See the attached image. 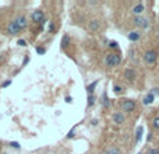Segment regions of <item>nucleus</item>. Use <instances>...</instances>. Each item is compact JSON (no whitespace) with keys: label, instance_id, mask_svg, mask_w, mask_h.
I'll use <instances>...</instances> for the list:
<instances>
[{"label":"nucleus","instance_id":"obj_1","mask_svg":"<svg viewBox=\"0 0 159 154\" xmlns=\"http://www.w3.org/2000/svg\"><path fill=\"white\" fill-rule=\"evenodd\" d=\"M121 63V56L116 52H109L105 56V66L107 69H113V67L119 66Z\"/></svg>","mask_w":159,"mask_h":154},{"label":"nucleus","instance_id":"obj_2","mask_svg":"<svg viewBox=\"0 0 159 154\" xmlns=\"http://www.w3.org/2000/svg\"><path fill=\"white\" fill-rule=\"evenodd\" d=\"M120 108H121V112L123 113H130V112H134L137 109V102L134 99H121L120 102Z\"/></svg>","mask_w":159,"mask_h":154},{"label":"nucleus","instance_id":"obj_3","mask_svg":"<svg viewBox=\"0 0 159 154\" xmlns=\"http://www.w3.org/2000/svg\"><path fill=\"white\" fill-rule=\"evenodd\" d=\"M157 60H158V52L155 49H148L144 53V62H145V65L152 66V65L157 63Z\"/></svg>","mask_w":159,"mask_h":154},{"label":"nucleus","instance_id":"obj_4","mask_svg":"<svg viewBox=\"0 0 159 154\" xmlns=\"http://www.w3.org/2000/svg\"><path fill=\"white\" fill-rule=\"evenodd\" d=\"M148 18H145L144 16H138V17H133V25L137 30H147L148 28Z\"/></svg>","mask_w":159,"mask_h":154},{"label":"nucleus","instance_id":"obj_5","mask_svg":"<svg viewBox=\"0 0 159 154\" xmlns=\"http://www.w3.org/2000/svg\"><path fill=\"white\" fill-rule=\"evenodd\" d=\"M123 77L126 81L134 83L135 80H137V70L133 69V67H127V69L123 72Z\"/></svg>","mask_w":159,"mask_h":154},{"label":"nucleus","instance_id":"obj_6","mask_svg":"<svg viewBox=\"0 0 159 154\" xmlns=\"http://www.w3.org/2000/svg\"><path fill=\"white\" fill-rule=\"evenodd\" d=\"M31 20L35 24H41V22L45 21V13L42 10H35L31 13Z\"/></svg>","mask_w":159,"mask_h":154},{"label":"nucleus","instance_id":"obj_7","mask_svg":"<svg viewBox=\"0 0 159 154\" xmlns=\"http://www.w3.org/2000/svg\"><path fill=\"white\" fill-rule=\"evenodd\" d=\"M112 119L113 122H115L116 125H119V126H121V125L126 123V115H124L121 111H119V112H115L112 115Z\"/></svg>","mask_w":159,"mask_h":154},{"label":"nucleus","instance_id":"obj_8","mask_svg":"<svg viewBox=\"0 0 159 154\" xmlns=\"http://www.w3.org/2000/svg\"><path fill=\"white\" fill-rule=\"evenodd\" d=\"M7 32H8V35H18L21 32V30H20V27L17 25L16 21H10L7 25Z\"/></svg>","mask_w":159,"mask_h":154},{"label":"nucleus","instance_id":"obj_9","mask_svg":"<svg viewBox=\"0 0 159 154\" xmlns=\"http://www.w3.org/2000/svg\"><path fill=\"white\" fill-rule=\"evenodd\" d=\"M88 30H89L91 32H98V31L101 30V21L96 18L91 20V21L88 22Z\"/></svg>","mask_w":159,"mask_h":154},{"label":"nucleus","instance_id":"obj_10","mask_svg":"<svg viewBox=\"0 0 159 154\" xmlns=\"http://www.w3.org/2000/svg\"><path fill=\"white\" fill-rule=\"evenodd\" d=\"M144 11H145V6H144V3H137V4L131 8V13L134 14V17L143 16Z\"/></svg>","mask_w":159,"mask_h":154},{"label":"nucleus","instance_id":"obj_11","mask_svg":"<svg viewBox=\"0 0 159 154\" xmlns=\"http://www.w3.org/2000/svg\"><path fill=\"white\" fill-rule=\"evenodd\" d=\"M141 36H143V32H141V30H134V31H131V32H129L127 38H129L131 42H138L141 39Z\"/></svg>","mask_w":159,"mask_h":154},{"label":"nucleus","instance_id":"obj_12","mask_svg":"<svg viewBox=\"0 0 159 154\" xmlns=\"http://www.w3.org/2000/svg\"><path fill=\"white\" fill-rule=\"evenodd\" d=\"M14 21L17 22V25L20 27V30H25V28L28 27V21H27V18H25V16H17V18L14 20Z\"/></svg>","mask_w":159,"mask_h":154},{"label":"nucleus","instance_id":"obj_13","mask_svg":"<svg viewBox=\"0 0 159 154\" xmlns=\"http://www.w3.org/2000/svg\"><path fill=\"white\" fill-rule=\"evenodd\" d=\"M106 152H107V154H123L121 153V149L117 146H110Z\"/></svg>","mask_w":159,"mask_h":154},{"label":"nucleus","instance_id":"obj_14","mask_svg":"<svg viewBox=\"0 0 159 154\" xmlns=\"http://www.w3.org/2000/svg\"><path fill=\"white\" fill-rule=\"evenodd\" d=\"M69 44H70V35L66 34V35H63V38H61L60 45H61V48H66V46H69Z\"/></svg>","mask_w":159,"mask_h":154},{"label":"nucleus","instance_id":"obj_15","mask_svg":"<svg viewBox=\"0 0 159 154\" xmlns=\"http://www.w3.org/2000/svg\"><path fill=\"white\" fill-rule=\"evenodd\" d=\"M96 84H98V81H93V83H91L89 85H87V93H88V95H92V94H93V90H95Z\"/></svg>","mask_w":159,"mask_h":154},{"label":"nucleus","instance_id":"obj_16","mask_svg":"<svg viewBox=\"0 0 159 154\" xmlns=\"http://www.w3.org/2000/svg\"><path fill=\"white\" fill-rule=\"evenodd\" d=\"M151 126L154 128L155 130H159V115L155 116V118L151 121Z\"/></svg>","mask_w":159,"mask_h":154},{"label":"nucleus","instance_id":"obj_17","mask_svg":"<svg viewBox=\"0 0 159 154\" xmlns=\"http://www.w3.org/2000/svg\"><path fill=\"white\" fill-rule=\"evenodd\" d=\"M154 102V94H148V95L144 97V104L148 105V104H152Z\"/></svg>","mask_w":159,"mask_h":154},{"label":"nucleus","instance_id":"obj_18","mask_svg":"<svg viewBox=\"0 0 159 154\" xmlns=\"http://www.w3.org/2000/svg\"><path fill=\"white\" fill-rule=\"evenodd\" d=\"M95 104V95H88V102H87V105H88V108H91L92 105Z\"/></svg>","mask_w":159,"mask_h":154},{"label":"nucleus","instance_id":"obj_19","mask_svg":"<svg viewBox=\"0 0 159 154\" xmlns=\"http://www.w3.org/2000/svg\"><path fill=\"white\" fill-rule=\"evenodd\" d=\"M145 154H159V149L158 147H149L145 152Z\"/></svg>","mask_w":159,"mask_h":154},{"label":"nucleus","instance_id":"obj_20","mask_svg":"<svg viewBox=\"0 0 159 154\" xmlns=\"http://www.w3.org/2000/svg\"><path fill=\"white\" fill-rule=\"evenodd\" d=\"M113 91H115L116 94H121V93L124 91V88H123V87H120L119 84H115V85H113Z\"/></svg>","mask_w":159,"mask_h":154},{"label":"nucleus","instance_id":"obj_21","mask_svg":"<svg viewBox=\"0 0 159 154\" xmlns=\"http://www.w3.org/2000/svg\"><path fill=\"white\" fill-rule=\"evenodd\" d=\"M36 53H38V55H45V53H46V49H45L43 46H36Z\"/></svg>","mask_w":159,"mask_h":154},{"label":"nucleus","instance_id":"obj_22","mask_svg":"<svg viewBox=\"0 0 159 154\" xmlns=\"http://www.w3.org/2000/svg\"><path fill=\"white\" fill-rule=\"evenodd\" d=\"M103 107L105 108H109L110 107V102H109V99H107L106 95H103Z\"/></svg>","mask_w":159,"mask_h":154},{"label":"nucleus","instance_id":"obj_23","mask_svg":"<svg viewBox=\"0 0 159 154\" xmlns=\"http://www.w3.org/2000/svg\"><path fill=\"white\" fill-rule=\"evenodd\" d=\"M117 46H119L117 42H115V41L109 42V48H110V49H117Z\"/></svg>","mask_w":159,"mask_h":154},{"label":"nucleus","instance_id":"obj_24","mask_svg":"<svg viewBox=\"0 0 159 154\" xmlns=\"http://www.w3.org/2000/svg\"><path fill=\"white\" fill-rule=\"evenodd\" d=\"M74 132H75V128H73V129L70 130L69 133H67L66 137H67V139H73V137H74Z\"/></svg>","mask_w":159,"mask_h":154},{"label":"nucleus","instance_id":"obj_25","mask_svg":"<svg viewBox=\"0 0 159 154\" xmlns=\"http://www.w3.org/2000/svg\"><path fill=\"white\" fill-rule=\"evenodd\" d=\"M10 147H13V149H20V143H17V142H10Z\"/></svg>","mask_w":159,"mask_h":154},{"label":"nucleus","instance_id":"obj_26","mask_svg":"<svg viewBox=\"0 0 159 154\" xmlns=\"http://www.w3.org/2000/svg\"><path fill=\"white\" fill-rule=\"evenodd\" d=\"M8 85H11V80H6V81L2 83V88H6V87H8Z\"/></svg>","mask_w":159,"mask_h":154},{"label":"nucleus","instance_id":"obj_27","mask_svg":"<svg viewBox=\"0 0 159 154\" xmlns=\"http://www.w3.org/2000/svg\"><path fill=\"white\" fill-rule=\"evenodd\" d=\"M17 45H20V46H27V42H25V39H18Z\"/></svg>","mask_w":159,"mask_h":154},{"label":"nucleus","instance_id":"obj_28","mask_svg":"<svg viewBox=\"0 0 159 154\" xmlns=\"http://www.w3.org/2000/svg\"><path fill=\"white\" fill-rule=\"evenodd\" d=\"M53 30H55V22H50V27H49V31H50V32H53Z\"/></svg>","mask_w":159,"mask_h":154},{"label":"nucleus","instance_id":"obj_29","mask_svg":"<svg viewBox=\"0 0 159 154\" xmlns=\"http://www.w3.org/2000/svg\"><path fill=\"white\" fill-rule=\"evenodd\" d=\"M28 60H30V58H28V56H27V58L24 59V62H22V66H25V65L28 63Z\"/></svg>","mask_w":159,"mask_h":154},{"label":"nucleus","instance_id":"obj_30","mask_svg":"<svg viewBox=\"0 0 159 154\" xmlns=\"http://www.w3.org/2000/svg\"><path fill=\"white\" fill-rule=\"evenodd\" d=\"M66 101L67 102H71V97H66Z\"/></svg>","mask_w":159,"mask_h":154},{"label":"nucleus","instance_id":"obj_31","mask_svg":"<svg viewBox=\"0 0 159 154\" xmlns=\"http://www.w3.org/2000/svg\"><path fill=\"white\" fill-rule=\"evenodd\" d=\"M157 36H158V39H159V28H158V31H157Z\"/></svg>","mask_w":159,"mask_h":154},{"label":"nucleus","instance_id":"obj_32","mask_svg":"<svg viewBox=\"0 0 159 154\" xmlns=\"http://www.w3.org/2000/svg\"><path fill=\"white\" fill-rule=\"evenodd\" d=\"M101 154H107V152H106V150H105V152H102Z\"/></svg>","mask_w":159,"mask_h":154},{"label":"nucleus","instance_id":"obj_33","mask_svg":"<svg viewBox=\"0 0 159 154\" xmlns=\"http://www.w3.org/2000/svg\"><path fill=\"white\" fill-rule=\"evenodd\" d=\"M0 59H2V55H0Z\"/></svg>","mask_w":159,"mask_h":154},{"label":"nucleus","instance_id":"obj_34","mask_svg":"<svg viewBox=\"0 0 159 154\" xmlns=\"http://www.w3.org/2000/svg\"><path fill=\"white\" fill-rule=\"evenodd\" d=\"M3 154H6V153H3Z\"/></svg>","mask_w":159,"mask_h":154}]
</instances>
